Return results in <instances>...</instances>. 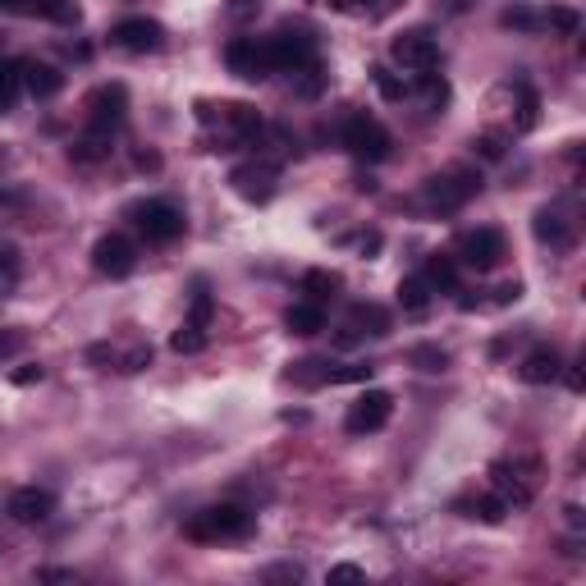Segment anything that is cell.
<instances>
[{"mask_svg":"<svg viewBox=\"0 0 586 586\" xmlns=\"http://www.w3.org/2000/svg\"><path fill=\"white\" fill-rule=\"evenodd\" d=\"M358 248H362V252H376V248H380V234H362Z\"/></svg>","mask_w":586,"mask_h":586,"instance_id":"7dc6e473","label":"cell"},{"mask_svg":"<svg viewBox=\"0 0 586 586\" xmlns=\"http://www.w3.org/2000/svg\"><path fill=\"white\" fill-rule=\"evenodd\" d=\"M225 65H229V74L248 78V83H261L266 74H275L266 37H234V42L225 46Z\"/></svg>","mask_w":586,"mask_h":586,"instance_id":"8992f818","label":"cell"},{"mask_svg":"<svg viewBox=\"0 0 586 586\" xmlns=\"http://www.w3.org/2000/svg\"><path fill=\"white\" fill-rule=\"evenodd\" d=\"M399 303H403V312L422 316L426 307H431V284H426L422 275H408V280H399Z\"/></svg>","mask_w":586,"mask_h":586,"instance_id":"cb8c5ba5","label":"cell"},{"mask_svg":"<svg viewBox=\"0 0 586 586\" xmlns=\"http://www.w3.org/2000/svg\"><path fill=\"white\" fill-rule=\"evenodd\" d=\"M413 362L422 371H445L449 367V353H445V348H435V344H417L413 348Z\"/></svg>","mask_w":586,"mask_h":586,"instance_id":"e575fe53","label":"cell"},{"mask_svg":"<svg viewBox=\"0 0 586 586\" xmlns=\"http://www.w3.org/2000/svg\"><path fill=\"white\" fill-rule=\"evenodd\" d=\"M422 87H426V97H431V106H445V101H449V83H445V78H435L431 69L422 74Z\"/></svg>","mask_w":586,"mask_h":586,"instance_id":"8d00e7d4","label":"cell"},{"mask_svg":"<svg viewBox=\"0 0 586 586\" xmlns=\"http://www.w3.org/2000/svg\"><path fill=\"white\" fill-rule=\"evenodd\" d=\"M133 220H138L147 243L184 239V211L174 207V202H161V197H156V202H138V207H133Z\"/></svg>","mask_w":586,"mask_h":586,"instance_id":"5b68a950","label":"cell"},{"mask_svg":"<svg viewBox=\"0 0 586 586\" xmlns=\"http://www.w3.org/2000/svg\"><path fill=\"white\" fill-rule=\"evenodd\" d=\"M197 120H202V124H220V129L239 133V138H248V133L261 129V115L248 106V101H220V106L197 101Z\"/></svg>","mask_w":586,"mask_h":586,"instance_id":"7c38bea8","label":"cell"},{"mask_svg":"<svg viewBox=\"0 0 586 586\" xmlns=\"http://www.w3.org/2000/svg\"><path fill=\"white\" fill-rule=\"evenodd\" d=\"M335 289H339V275L335 271H307L303 275L307 303H326V298H335Z\"/></svg>","mask_w":586,"mask_h":586,"instance_id":"484cf974","label":"cell"},{"mask_svg":"<svg viewBox=\"0 0 586 586\" xmlns=\"http://www.w3.org/2000/svg\"><path fill=\"white\" fill-rule=\"evenodd\" d=\"M42 380V367H19L14 371V385H37Z\"/></svg>","mask_w":586,"mask_h":586,"instance_id":"7bdbcfd3","label":"cell"},{"mask_svg":"<svg viewBox=\"0 0 586 586\" xmlns=\"http://www.w3.org/2000/svg\"><path fill=\"white\" fill-rule=\"evenodd\" d=\"M188 321H193V326H207V321H211V293L202 289V284H197V298H193V316H188Z\"/></svg>","mask_w":586,"mask_h":586,"instance_id":"ab89813d","label":"cell"},{"mask_svg":"<svg viewBox=\"0 0 586 586\" xmlns=\"http://www.w3.org/2000/svg\"><path fill=\"white\" fill-rule=\"evenodd\" d=\"M390 413H394L390 394H385V390H367L358 403H353V408H348L344 426H348V435H371V431H380V426L390 422Z\"/></svg>","mask_w":586,"mask_h":586,"instance_id":"5bb4252c","label":"cell"},{"mask_svg":"<svg viewBox=\"0 0 586 586\" xmlns=\"http://www.w3.org/2000/svg\"><path fill=\"white\" fill-rule=\"evenodd\" d=\"M248 532H252V513L243 504H216V509L184 522L188 541H243Z\"/></svg>","mask_w":586,"mask_h":586,"instance_id":"6da1fadb","label":"cell"},{"mask_svg":"<svg viewBox=\"0 0 586 586\" xmlns=\"http://www.w3.org/2000/svg\"><path fill=\"white\" fill-rule=\"evenodd\" d=\"M51 509H55V495L51 490H42V486H19L10 500H5V513H10L14 522H23V527L46 522L51 518Z\"/></svg>","mask_w":586,"mask_h":586,"instance_id":"2e32d148","label":"cell"},{"mask_svg":"<svg viewBox=\"0 0 586 586\" xmlns=\"http://www.w3.org/2000/svg\"><path fill=\"white\" fill-rule=\"evenodd\" d=\"M23 87H28V92H33L37 101H46V97H55V92L65 87V78H60V69H51V65L23 60Z\"/></svg>","mask_w":586,"mask_h":586,"instance_id":"ac0fdd59","label":"cell"},{"mask_svg":"<svg viewBox=\"0 0 586 586\" xmlns=\"http://www.w3.org/2000/svg\"><path fill=\"white\" fill-rule=\"evenodd\" d=\"M390 60L403 69L426 74V69H435V60H440V46H435V37L426 33V28H408V33H399L390 42Z\"/></svg>","mask_w":586,"mask_h":586,"instance_id":"ba28073f","label":"cell"},{"mask_svg":"<svg viewBox=\"0 0 586 586\" xmlns=\"http://www.w3.org/2000/svg\"><path fill=\"white\" fill-rule=\"evenodd\" d=\"M129 115V92L124 83H101L92 97H87V129L101 133V138H115V129Z\"/></svg>","mask_w":586,"mask_h":586,"instance_id":"3957f363","label":"cell"},{"mask_svg":"<svg viewBox=\"0 0 586 586\" xmlns=\"http://www.w3.org/2000/svg\"><path fill=\"white\" fill-rule=\"evenodd\" d=\"M490 486H495V495L509 504V513L513 509H527V504H532V495H536V486L522 477V463H495V467H490Z\"/></svg>","mask_w":586,"mask_h":586,"instance_id":"9a60e30c","label":"cell"},{"mask_svg":"<svg viewBox=\"0 0 586 586\" xmlns=\"http://www.w3.org/2000/svg\"><path fill=\"white\" fill-rule=\"evenodd\" d=\"M170 348H174V353H202V348H207V326L184 321V326L170 335Z\"/></svg>","mask_w":586,"mask_h":586,"instance_id":"f1b7e54d","label":"cell"},{"mask_svg":"<svg viewBox=\"0 0 586 586\" xmlns=\"http://www.w3.org/2000/svg\"><path fill=\"white\" fill-rule=\"evenodd\" d=\"M371 74H376V87H380V97H385V101H403V97H408V83H403V78L394 74V69L376 65Z\"/></svg>","mask_w":586,"mask_h":586,"instance_id":"d6a6232c","label":"cell"},{"mask_svg":"<svg viewBox=\"0 0 586 586\" xmlns=\"http://www.w3.org/2000/svg\"><path fill=\"white\" fill-rule=\"evenodd\" d=\"M0 10H28V0H0Z\"/></svg>","mask_w":586,"mask_h":586,"instance_id":"c3c4849f","label":"cell"},{"mask_svg":"<svg viewBox=\"0 0 586 586\" xmlns=\"http://www.w3.org/2000/svg\"><path fill=\"white\" fill-rule=\"evenodd\" d=\"M559 371H564V362H559L554 348H532V353L522 358L518 376L527 380V385H550V380H559Z\"/></svg>","mask_w":586,"mask_h":586,"instance_id":"e0dca14e","label":"cell"},{"mask_svg":"<svg viewBox=\"0 0 586 586\" xmlns=\"http://www.w3.org/2000/svg\"><path fill=\"white\" fill-rule=\"evenodd\" d=\"M19 92H23V60H0V115L14 110Z\"/></svg>","mask_w":586,"mask_h":586,"instance_id":"603a6c76","label":"cell"},{"mask_svg":"<svg viewBox=\"0 0 586 586\" xmlns=\"http://www.w3.org/2000/svg\"><path fill=\"white\" fill-rule=\"evenodd\" d=\"M545 28H554V33L573 37L577 28H582V14L568 10V5H550V10H545Z\"/></svg>","mask_w":586,"mask_h":586,"instance_id":"1f68e13d","label":"cell"},{"mask_svg":"<svg viewBox=\"0 0 586 586\" xmlns=\"http://www.w3.org/2000/svg\"><path fill=\"white\" fill-rule=\"evenodd\" d=\"M536 120H541V97H536L532 87H522L518 92V129H536Z\"/></svg>","mask_w":586,"mask_h":586,"instance_id":"836d02e7","label":"cell"},{"mask_svg":"<svg viewBox=\"0 0 586 586\" xmlns=\"http://www.w3.org/2000/svg\"><path fill=\"white\" fill-rule=\"evenodd\" d=\"M42 582H74V573H65V568H46V573H37Z\"/></svg>","mask_w":586,"mask_h":586,"instance_id":"f6af8a7d","label":"cell"},{"mask_svg":"<svg viewBox=\"0 0 586 586\" xmlns=\"http://www.w3.org/2000/svg\"><path fill=\"white\" fill-rule=\"evenodd\" d=\"M477 152L486 156V161H500V156H504V133H481V138H477Z\"/></svg>","mask_w":586,"mask_h":586,"instance_id":"74e56055","label":"cell"},{"mask_svg":"<svg viewBox=\"0 0 586 586\" xmlns=\"http://www.w3.org/2000/svg\"><path fill=\"white\" fill-rule=\"evenodd\" d=\"M422 280L431 284L435 293H454V289H458V261L445 257V252H435V257H426Z\"/></svg>","mask_w":586,"mask_h":586,"instance_id":"ffe728a7","label":"cell"},{"mask_svg":"<svg viewBox=\"0 0 586 586\" xmlns=\"http://www.w3.org/2000/svg\"><path fill=\"white\" fill-rule=\"evenodd\" d=\"M344 147L358 156V161H385L394 142H390V129H385V124L358 110V115L344 120Z\"/></svg>","mask_w":586,"mask_h":586,"instance_id":"277c9868","label":"cell"},{"mask_svg":"<svg viewBox=\"0 0 586 586\" xmlns=\"http://www.w3.org/2000/svg\"><path fill=\"white\" fill-rule=\"evenodd\" d=\"M500 257H504V234L500 229H472V234H463L458 239V261L463 266H472L477 275H486V271H495L500 266Z\"/></svg>","mask_w":586,"mask_h":586,"instance_id":"52a82bcc","label":"cell"},{"mask_svg":"<svg viewBox=\"0 0 586 586\" xmlns=\"http://www.w3.org/2000/svg\"><path fill=\"white\" fill-rule=\"evenodd\" d=\"M138 266V248H133L124 234H106V239H97V248H92V271L106 275V280H124V275Z\"/></svg>","mask_w":586,"mask_h":586,"instance_id":"8fae6325","label":"cell"},{"mask_svg":"<svg viewBox=\"0 0 586 586\" xmlns=\"http://www.w3.org/2000/svg\"><path fill=\"white\" fill-rule=\"evenodd\" d=\"M362 577H367V573H362L358 564H339V568H330V573H326V582L330 586H348V582H362Z\"/></svg>","mask_w":586,"mask_h":586,"instance_id":"f35d334b","label":"cell"},{"mask_svg":"<svg viewBox=\"0 0 586 586\" xmlns=\"http://www.w3.org/2000/svg\"><path fill=\"white\" fill-rule=\"evenodd\" d=\"M477 193H481L477 170H445V174H431L422 184V197L431 211H463Z\"/></svg>","mask_w":586,"mask_h":586,"instance_id":"7a4b0ae2","label":"cell"},{"mask_svg":"<svg viewBox=\"0 0 586 586\" xmlns=\"http://www.w3.org/2000/svg\"><path fill=\"white\" fill-rule=\"evenodd\" d=\"M115 362H120V371H142V367H152V348L138 344V348H129V353L115 358Z\"/></svg>","mask_w":586,"mask_h":586,"instance_id":"d590c367","label":"cell"},{"mask_svg":"<svg viewBox=\"0 0 586 586\" xmlns=\"http://www.w3.org/2000/svg\"><path fill=\"white\" fill-rule=\"evenodd\" d=\"M358 326H371L367 335H390V316H385V307H376V303H358L353 312H348V330L362 335Z\"/></svg>","mask_w":586,"mask_h":586,"instance_id":"7402d4cb","label":"cell"},{"mask_svg":"<svg viewBox=\"0 0 586 586\" xmlns=\"http://www.w3.org/2000/svg\"><path fill=\"white\" fill-rule=\"evenodd\" d=\"M568 390H573V394H582V390H586V376H582V367H568Z\"/></svg>","mask_w":586,"mask_h":586,"instance_id":"ee69618b","label":"cell"},{"mask_svg":"<svg viewBox=\"0 0 586 586\" xmlns=\"http://www.w3.org/2000/svg\"><path fill=\"white\" fill-rule=\"evenodd\" d=\"M28 14H42V19H55V23H78L74 0H28Z\"/></svg>","mask_w":586,"mask_h":586,"instance_id":"83f0119b","label":"cell"},{"mask_svg":"<svg viewBox=\"0 0 586 586\" xmlns=\"http://www.w3.org/2000/svg\"><path fill=\"white\" fill-rule=\"evenodd\" d=\"M532 229H536V239L550 243V248H568V225H564V216H559V211L541 207V211H536V220H532Z\"/></svg>","mask_w":586,"mask_h":586,"instance_id":"44dd1931","label":"cell"},{"mask_svg":"<svg viewBox=\"0 0 586 586\" xmlns=\"http://www.w3.org/2000/svg\"><path fill=\"white\" fill-rule=\"evenodd\" d=\"M568 527H573V532H582V527H586V518H582V509H577V504H568Z\"/></svg>","mask_w":586,"mask_h":586,"instance_id":"bcb514c9","label":"cell"},{"mask_svg":"<svg viewBox=\"0 0 586 586\" xmlns=\"http://www.w3.org/2000/svg\"><path fill=\"white\" fill-rule=\"evenodd\" d=\"M467 518H477V522H486V527H500L504 518H509V504L500 500V495H481L477 504H472V513Z\"/></svg>","mask_w":586,"mask_h":586,"instance_id":"f546056e","label":"cell"},{"mask_svg":"<svg viewBox=\"0 0 586 586\" xmlns=\"http://www.w3.org/2000/svg\"><path fill=\"white\" fill-rule=\"evenodd\" d=\"M371 371H376L371 362H348V367H330L326 385H367Z\"/></svg>","mask_w":586,"mask_h":586,"instance_id":"4dcf8cb0","label":"cell"},{"mask_svg":"<svg viewBox=\"0 0 586 586\" xmlns=\"http://www.w3.org/2000/svg\"><path fill=\"white\" fill-rule=\"evenodd\" d=\"M284 326H289V335H321V330H326V307L293 303L289 312H284Z\"/></svg>","mask_w":586,"mask_h":586,"instance_id":"d6986e66","label":"cell"},{"mask_svg":"<svg viewBox=\"0 0 586 586\" xmlns=\"http://www.w3.org/2000/svg\"><path fill=\"white\" fill-rule=\"evenodd\" d=\"M110 42L120 46V51L147 55V51H161V46H165V28L156 19H142V14H133V19H120L115 28H110Z\"/></svg>","mask_w":586,"mask_h":586,"instance_id":"30bf717a","label":"cell"},{"mask_svg":"<svg viewBox=\"0 0 586 586\" xmlns=\"http://www.w3.org/2000/svg\"><path fill=\"white\" fill-rule=\"evenodd\" d=\"M23 344H28V339H23V330H0V358H14Z\"/></svg>","mask_w":586,"mask_h":586,"instance_id":"60d3db41","label":"cell"},{"mask_svg":"<svg viewBox=\"0 0 586 586\" xmlns=\"http://www.w3.org/2000/svg\"><path fill=\"white\" fill-rule=\"evenodd\" d=\"M518 298H522V284L518 280H509V284H500V289H495V303H500V307L518 303Z\"/></svg>","mask_w":586,"mask_h":586,"instance_id":"b9f144b4","label":"cell"},{"mask_svg":"<svg viewBox=\"0 0 586 586\" xmlns=\"http://www.w3.org/2000/svg\"><path fill=\"white\" fill-rule=\"evenodd\" d=\"M266 51H271V69H284V74L316 65V42L307 33H275L266 37Z\"/></svg>","mask_w":586,"mask_h":586,"instance_id":"9c48e42d","label":"cell"},{"mask_svg":"<svg viewBox=\"0 0 586 586\" xmlns=\"http://www.w3.org/2000/svg\"><path fill=\"white\" fill-rule=\"evenodd\" d=\"M275 179H280V165L275 161H243L229 170V184L234 193L248 197V202H266L275 193Z\"/></svg>","mask_w":586,"mask_h":586,"instance_id":"4fadbf2b","label":"cell"},{"mask_svg":"<svg viewBox=\"0 0 586 586\" xmlns=\"http://www.w3.org/2000/svg\"><path fill=\"white\" fill-rule=\"evenodd\" d=\"M504 28H513V33H541L545 28V10H532V5H513V10L500 14Z\"/></svg>","mask_w":586,"mask_h":586,"instance_id":"d4e9b609","label":"cell"},{"mask_svg":"<svg viewBox=\"0 0 586 586\" xmlns=\"http://www.w3.org/2000/svg\"><path fill=\"white\" fill-rule=\"evenodd\" d=\"M19 275H23V257H19V248H14V243H0V298H5V293H14Z\"/></svg>","mask_w":586,"mask_h":586,"instance_id":"4316f807","label":"cell"},{"mask_svg":"<svg viewBox=\"0 0 586 586\" xmlns=\"http://www.w3.org/2000/svg\"><path fill=\"white\" fill-rule=\"evenodd\" d=\"M339 5H367V0H339Z\"/></svg>","mask_w":586,"mask_h":586,"instance_id":"681fc988","label":"cell"}]
</instances>
